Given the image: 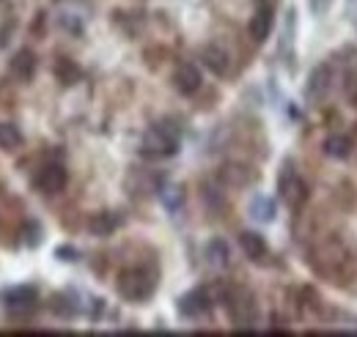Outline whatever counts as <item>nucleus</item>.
<instances>
[{"label": "nucleus", "mask_w": 357, "mask_h": 337, "mask_svg": "<svg viewBox=\"0 0 357 337\" xmlns=\"http://www.w3.org/2000/svg\"><path fill=\"white\" fill-rule=\"evenodd\" d=\"M143 154L146 157H174L178 151V129L174 124H154L143 134Z\"/></svg>", "instance_id": "nucleus-1"}, {"label": "nucleus", "mask_w": 357, "mask_h": 337, "mask_svg": "<svg viewBox=\"0 0 357 337\" xmlns=\"http://www.w3.org/2000/svg\"><path fill=\"white\" fill-rule=\"evenodd\" d=\"M119 294L130 301H143L154 294V277L143 269H130L119 277Z\"/></svg>", "instance_id": "nucleus-2"}, {"label": "nucleus", "mask_w": 357, "mask_h": 337, "mask_svg": "<svg viewBox=\"0 0 357 337\" xmlns=\"http://www.w3.org/2000/svg\"><path fill=\"white\" fill-rule=\"evenodd\" d=\"M278 192H280L283 203L291 206V209H297V206L305 201V184H303L300 175L294 173L291 162H286L283 170H280V175H278Z\"/></svg>", "instance_id": "nucleus-3"}, {"label": "nucleus", "mask_w": 357, "mask_h": 337, "mask_svg": "<svg viewBox=\"0 0 357 337\" xmlns=\"http://www.w3.org/2000/svg\"><path fill=\"white\" fill-rule=\"evenodd\" d=\"M225 307L231 313V321L236 327H250L256 321V301L248 291H234L225 299Z\"/></svg>", "instance_id": "nucleus-4"}, {"label": "nucleus", "mask_w": 357, "mask_h": 337, "mask_svg": "<svg viewBox=\"0 0 357 337\" xmlns=\"http://www.w3.org/2000/svg\"><path fill=\"white\" fill-rule=\"evenodd\" d=\"M3 307L11 313V315H25L36 307V288L33 285H17V288H8L3 291Z\"/></svg>", "instance_id": "nucleus-5"}, {"label": "nucleus", "mask_w": 357, "mask_h": 337, "mask_svg": "<svg viewBox=\"0 0 357 337\" xmlns=\"http://www.w3.org/2000/svg\"><path fill=\"white\" fill-rule=\"evenodd\" d=\"M66 181H69V175H66L63 165H45L36 173V187L47 195H58L66 187Z\"/></svg>", "instance_id": "nucleus-6"}, {"label": "nucleus", "mask_w": 357, "mask_h": 337, "mask_svg": "<svg viewBox=\"0 0 357 337\" xmlns=\"http://www.w3.org/2000/svg\"><path fill=\"white\" fill-rule=\"evenodd\" d=\"M269 31H272V6L269 3H259V8L253 11L250 17V25H248V33L256 44L267 42Z\"/></svg>", "instance_id": "nucleus-7"}, {"label": "nucleus", "mask_w": 357, "mask_h": 337, "mask_svg": "<svg viewBox=\"0 0 357 337\" xmlns=\"http://www.w3.org/2000/svg\"><path fill=\"white\" fill-rule=\"evenodd\" d=\"M8 72H11V77H17L20 83L33 80V75H36V55H33L31 49L14 52L11 61H8Z\"/></svg>", "instance_id": "nucleus-8"}, {"label": "nucleus", "mask_w": 357, "mask_h": 337, "mask_svg": "<svg viewBox=\"0 0 357 337\" xmlns=\"http://www.w3.org/2000/svg\"><path fill=\"white\" fill-rule=\"evenodd\" d=\"M209 307H212V299H209L206 291H201V288H195V291H190V294H184L178 299V313H181L184 318H198V315H204Z\"/></svg>", "instance_id": "nucleus-9"}, {"label": "nucleus", "mask_w": 357, "mask_h": 337, "mask_svg": "<svg viewBox=\"0 0 357 337\" xmlns=\"http://www.w3.org/2000/svg\"><path fill=\"white\" fill-rule=\"evenodd\" d=\"M201 61H204L206 69L215 72L218 77H225V75L231 72V55H228V49H223L220 44L204 47V49H201Z\"/></svg>", "instance_id": "nucleus-10"}, {"label": "nucleus", "mask_w": 357, "mask_h": 337, "mask_svg": "<svg viewBox=\"0 0 357 337\" xmlns=\"http://www.w3.org/2000/svg\"><path fill=\"white\" fill-rule=\"evenodd\" d=\"M201 83H204V77H201L198 66H192V63H181V66H176V72H174V85H176L178 93L192 96V93L201 88Z\"/></svg>", "instance_id": "nucleus-11"}, {"label": "nucleus", "mask_w": 357, "mask_h": 337, "mask_svg": "<svg viewBox=\"0 0 357 337\" xmlns=\"http://www.w3.org/2000/svg\"><path fill=\"white\" fill-rule=\"evenodd\" d=\"M121 225V217L116 211H99L89 219V230L93 236H110Z\"/></svg>", "instance_id": "nucleus-12"}, {"label": "nucleus", "mask_w": 357, "mask_h": 337, "mask_svg": "<svg viewBox=\"0 0 357 337\" xmlns=\"http://www.w3.org/2000/svg\"><path fill=\"white\" fill-rule=\"evenodd\" d=\"M239 247H242V253L248 255L250 260H261V258L267 255V242H264V236H259V233H253V230H245V233L239 236Z\"/></svg>", "instance_id": "nucleus-13"}, {"label": "nucleus", "mask_w": 357, "mask_h": 337, "mask_svg": "<svg viewBox=\"0 0 357 337\" xmlns=\"http://www.w3.org/2000/svg\"><path fill=\"white\" fill-rule=\"evenodd\" d=\"M324 154L333 159H347L352 154V140L347 134H330L324 140Z\"/></svg>", "instance_id": "nucleus-14"}, {"label": "nucleus", "mask_w": 357, "mask_h": 337, "mask_svg": "<svg viewBox=\"0 0 357 337\" xmlns=\"http://www.w3.org/2000/svg\"><path fill=\"white\" fill-rule=\"evenodd\" d=\"M22 132L17 124H11V121H3L0 124V148L3 151H14V148H20L22 146Z\"/></svg>", "instance_id": "nucleus-15"}, {"label": "nucleus", "mask_w": 357, "mask_h": 337, "mask_svg": "<svg viewBox=\"0 0 357 337\" xmlns=\"http://www.w3.org/2000/svg\"><path fill=\"white\" fill-rule=\"evenodd\" d=\"M55 77H58V83L61 85H75L77 80H80V69H77L75 61H69V58H58V61H55Z\"/></svg>", "instance_id": "nucleus-16"}, {"label": "nucleus", "mask_w": 357, "mask_h": 337, "mask_svg": "<svg viewBox=\"0 0 357 337\" xmlns=\"http://www.w3.org/2000/svg\"><path fill=\"white\" fill-rule=\"evenodd\" d=\"M250 217L256 222H272L275 219V201H269L264 195H256L250 201Z\"/></svg>", "instance_id": "nucleus-17"}, {"label": "nucleus", "mask_w": 357, "mask_h": 337, "mask_svg": "<svg viewBox=\"0 0 357 337\" xmlns=\"http://www.w3.org/2000/svg\"><path fill=\"white\" fill-rule=\"evenodd\" d=\"M206 260L212 263V266H228V260H231V250H228V244H225L223 239H212L209 244H206Z\"/></svg>", "instance_id": "nucleus-18"}, {"label": "nucleus", "mask_w": 357, "mask_h": 337, "mask_svg": "<svg viewBox=\"0 0 357 337\" xmlns=\"http://www.w3.org/2000/svg\"><path fill=\"white\" fill-rule=\"evenodd\" d=\"M220 178H223L225 184H231V187H245L250 181V170L242 168V165H225L220 170Z\"/></svg>", "instance_id": "nucleus-19"}, {"label": "nucleus", "mask_w": 357, "mask_h": 337, "mask_svg": "<svg viewBox=\"0 0 357 337\" xmlns=\"http://www.w3.org/2000/svg\"><path fill=\"white\" fill-rule=\"evenodd\" d=\"M327 83H330V69H327V66L313 69L311 80H308V93H311V96H321V93L327 91Z\"/></svg>", "instance_id": "nucleus-20"}, {"label": "nucleus", "mask_w": 357, "mask_h": 337, "mask_svg": "<svg viewBox=\"0 0 357 337\" xmlns=\"http://www.w3.org/2000/svg\"><path fill=\"white\" fill-rule=\"evenodd\" d=\"M160 198H162L165 209L176 211L178 206H181V201H184V192H181V187H165V189L160 192Z\"/></svg>", "instance_id": "nucleus-21"}, {"label": "nucleus", "mask_w": 357, "mask_h": 337, "mask_svg": "<svg viewBox=\"0 0 357 337\" xmlns=\"http://www.w3.org/2000/svg\"><path fill=\"white\" fill-rule=\"evenodd\" d=\"M50 307H52L58 315H63V318H69V315H75V313H77V304H75L69 296H55Z\"/></svg>", "instance_id": "nucleus-22"}, {"label": "nucleus", "mask_w": 357, "mask_h": 337, "mask_svg": "<svg viewBox=\"0 0 357 337\" xmlns=\"http://www.w3.org/2000/svg\"><path fill=\"white\" fill-rule=\"evenodd\" d=\"M22 242L28 244V247H39L42 244V228H39V222H31V225H25V230H22Z\"/></svg>", "instance_id": "nucleus-23"}, {"label": "nucleus", "mask_w": 357, "mask_h": 337, "mask_svg": "<svg viewBox=\"0 0 357 337\" xmlns=\"http://www.w3.org/2000/svg\"><path fill=\"white\" fill-rule=\"evenodd\" d=\"M61 22H63L72 33H80V31H83V22H80V19H69V14H63V17H61Z\"/></svg>", "instance_id": "nucleus-24"}, {"label": "nucleus", "mask_w": 357, "mask_h": 337, "mask_svg": "<svg viewBox=\"0 0 357 337\" xmlns=\"http://www.w3.org/2000/svg\"><path fill=\"white\" fill-rule=\"evenodd\" d=\"M55 255H58L61 260H77V250H75V247H58Z\"/></svg>", "instance_id": "nucleus-25"}, {"label": "nucleus", "mask_w": 357, "mask_h": 337, "mask_svg": "<svg viewBox=\"0 0 357 337\" xmlns=\"http://www.w3.org/2000/svg\"><path fill=\"white\" fill-rule=\"evenodd\" d=\"M330 6H333V0H311V11H313V14H324Z\"/></svg>", "instance_id": "nucleus-26"}]
</instances>
